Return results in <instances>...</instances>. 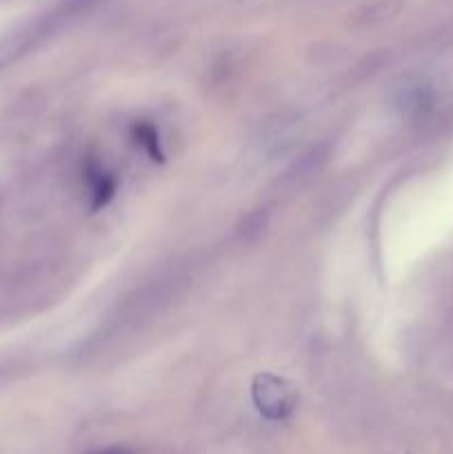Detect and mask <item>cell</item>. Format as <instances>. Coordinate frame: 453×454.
<instances>
[{
    "mask_svg": "<svg viewBox=\"0 0 453 454\" xmlns=\"http://www.w3.org/2000/svg\"><path fill=\"white\" fill-rule=\"evenodd\" d=\"M253 402L266 419H284L296 408V390L275 375H260L253 384Z\"/></svg>",
    "mask_w": 453,
    "mask_h": 454,
    "instance_id": "obj_2",
    "label": "cell"
},
{
    "mask_svg": "<svg viewBox=\"0 0 453 454\" xmlns=\"http://www.w3.org/2000/svg\"><path fill=\"white\" fill-rule=\"evenodd\" d=\"M87 3L89 0H65V3H62L58 9H53L52 13L38 18V20H34L31 25L18 29L16 34L0 40V69H3L4 65H9L12 60H16L18 56H22L27 49L34 47L40 38H44L52 29H56L65 18L74 16L76 12H80Z\"/></svg>",
    "mask_w": 453,
    "mask_h": 454,
    "instance_id": "obj_1",
    "label": "cell"
},
{
    "mask_svg": "<svg viewBox=\"0 0 453 454\" xmlns=\"http://www.w3.org/2000/svg\"><path fill=\"white\" fill-rule=\"evenodd\" d=\"M136 137L138 142H140L142 146H145L147 151H149L151 155H155V151H158V137H155V131L151 127H138L136 129Z\"/></svg>",
    "mask_w": 453,
    "mask_h": 454,
    "instance_id": "obj_4",
    "label": "cell"
},
{
    "mask_svg": "<svg viewBox=\"0 0 453 454\" xmlns=\"http://www.w3.org/2000/svg\"><path fill=\"white\" fill-rule=\"evenodd\" d=\"M87 182H89V189H91V195H93V204L96 207H100V204H105L107 200L114 195V180H111L109 176H107L105 171H102L100 167H91L87 171Z\"/></svg>",
    "mask_w": 453,
    "mask_h": 454,
    "instance_id": "obj_3",
    "label": "cell"
},
{
    "mask_svg": "<svg viewBox=\"0 0 453 454\" xmlns=\"http://www.w3.org/2000/svg\"><path fill=\"white\" fill-rule=\"evenodd\" d=\"M93 454H136V452H131L129 448H107V450H98Z\"/></svg>",
    "mask_w": 453,
    "mask_h": 454,
    "instance_id": "obj_5",
    "label": "cell"
}]
</instances>
